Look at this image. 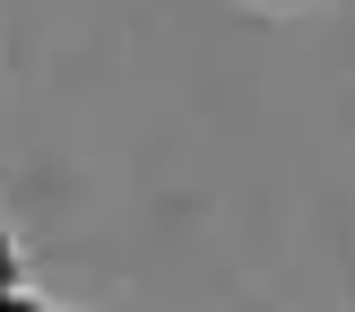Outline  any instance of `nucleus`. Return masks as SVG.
<instances>
[{
	"mask_svg": "<svg viewBox=\"0 0 355 312\" xmlns=\"http://www.w3.org/2000/svg\"><path fill=\"white\" fill-rule=\"evenodd\" d=\"M0 312H35V304H17V295H0Z\"/></svg>",
	"mask_w": 355,
	"mask_h": 312,
	"instance_id": "nucleus-2",
	"label": "nucleus"
},
{
	"mask_svg": "<svg viewBox=\"0 0 355 312\" xmlns=\"http://www.w3.org/2000/svg\"><path fill=\"white\" fill-rule=\"evenodd\" d=\"M9 277H17V252H9V234H0V295H9Z\"/></svg>",
	"mask_w": 355,
	"mask_h": 312,
	"instance_id": "nucleus-1",
	"label": "nucleus"
}]
</instances>
